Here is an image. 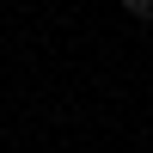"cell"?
Returning a JSON list of instances; mask_svg holds the SVG:
<instances>
[{
	"label": "cell",
	"instance_id": "6da1fadb",
	"mask_svg": "<svg viewBox=\"0 0 153 153\" xmlns=\"http://www.w3.org/2000/svg\"><path fill=\"white\" fill-rule=\"evenodd\" d=\"M123 6H129L135 19H147V12H153V0H123Z\"/></svg>",
	"mask_w": 153,
	"mask_h": 153
}]
</instances>
